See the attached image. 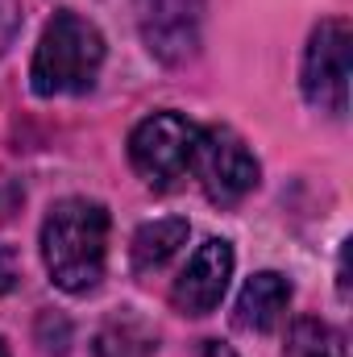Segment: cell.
I'll return each instance as SVG.
<instances>
[{"label":"cell","instance_id":"cell-1","mask_svg":"<svg viewBox=\"0 0 353 357\" xmlns=\"http://www.w3.org/2000/svg\"><path fill=\"white\" fill-rule=\"evenodd\" d=\"M104 258H108L104 204L84 195L59 199L42 225V262L50 270V282L71 295L96 291L104 278Z\"/></svg>","mask_w":353,"mask_h":357},{"label":"cell","instance_id":"cell-2","mask_svg":"<svg viewBox=\"0 0 353 357\" xmlns=\"http://www.w3.org/2000/svg\"><path fill=\"white\" fill-rule=\"evenodd\" d=\"M104 63V38L80 13H54L29 63V84L38 96H80L96 84Z\"/></svg>","mask_w":353,"mask_h":357},{"label":"cell","instance_id":"cell-3","mask_svg":"<svg viewBox=\"0 0 353 357\" xmlns=\"http://www.w3.org/2000/svg\"><path fill=\"white\" fill-rule=\"evenodd\" d=\"M195 142H200V129L179 116V112H154L146 116L133 137H129V162L133 171L142 175V183L150 187H171L175 178H183L191 171V158H195Z\"/></svg>","mask_w":353,"mask_h":357},{"label":"cell","instance_id":"cell-4","mask_svg":"<svg viewBox=\"0 0 353 357\" xmlns=\"http://www.w3.org/2000/svg\"><path fill=\"white\" fill-rule=\"evenodd\" d=\"M191 171L200 178L204 195H208L212 204H220V208L241 204V199L258 187V158H254L250 146H246L233 129H225V125L200 129Z\"/></svg>","mask_w":353,"mask_h":357},{"label":"cell","instance_id":"cell-5","mask_svg":"<svg viewBox=\"0 0 353 357\" xmlns=\"http://www.w3.org/2000/svg\"><path fill=\"white\" fill-rule=\"evenodd\" d=\"M350 21L329 17L312 29L303 50V96L329 116H345L350 108Z\"/></svg>","mask_w":353,"mask_h":357},{"label":"cell","instance_id":"cell-6","mask_svg":"<svg viewBox=\"0 0 353 357\" xmlns=\"http://www.w3.org/2000/svg\"><path fill=\"white\" fill-rule=\"evenodd\" d=\"M229 278H233V245L220 241V237H212V241H204L191 254L187 270L175 278L171 303H175L183 316H208L225 299Z\"/></svg>","mask_w":353,"mask_h":357},{"label":"cell","instance_id":"cell-7","mask_svg":"<svg viewBox=\"0 0 353 357\" xmlns=\"http://www.w3.org/2000/svg\"><path fill=\"white\" fill-rule=\"evenodd\" d=\"M200 29V0H142V33L154 54L187 59L195 50Z\"/></svg>","mask_w":353,"mask_h":357},{"label":"cell","instance_id":"cell-8","mask_svg":"<svg viewBox=\"0 0 353 357\" xmlns=\"http://www.w3.org/2000/svg\"><path fill=\"white\" fill-rule=\"evenodd\" d=\"M287 303H291V282L274 270L254 274L241 295H237V328L246 333H270L283 316H287Z\"/></svg>","mask_w":353,"mask_h":357},{"label":"cell","instance_id":"cell-9","mask_svg":"<svg viewBox=\"0 0 353 357\" xmlns=\"http://www.w3.org/2000/svg\"><path fill=\"white\" fill-rule=\"evenodd\" d=\"M183 241H187V220H179V216L142 225L137 237H133V274H154V270H163L179 254Z\"/></svg>","mask_w":353,"mask_h":357},{"label":"cell","instance_id":"cell-10","mask_svg":"<svg viewBox=\"0 0 353 357\" xmlns=\"http://www.w3.org/2000/svg\"><path fill=\"white\" fill-rule=\"evenodd\" d=\"M283 357H350L345 349V333L316 320V316H299L287 333Z\"/></svg>","mask_w":353,"mask_h":357},{"label":"cell","instance_id":"cell-11","mask_svg":"<svg viewBox=\"0 0 353 357\" xmlns=\"http://www.w3.org/2000/svg\"><path fill=\"white\" fill-rule=\"evenodd\" d=\"M96 354L100 357H146V354H154V333L146 324H137L133 316H121V320H112L96 337Z\"/></svg>","mask_w":353,"mask_h":357},{"label":"cell","instance_id":"cell-12","mask_svg":"<svg viewBox=\"0 0 353 357\" xmlns=\"http://www.w3.org/2000/svg\"><path fill=\"white\" fill-rule=\"evenodd\" d=\"M21 278V262H17V250L13 245H0V295H8Z\"/></svg>","mask_w":353,"mask_h":357},{"label":"cell","instance_id":"cell-13","mask_svg":"<svg viewBox=\"0 0 353 357\" xmlns=\"http://www.w3.org/2000/svg\"><path fill=\"white\" fill-rule=\"evenodd\" d=\"M17 25H21L17 0H0V54L8 50V42H13V33H17Z\"/></svg>","mask_w":353,"mask_h":357},{"label":"cell","instance_id":"cell-14","mask_svg":"<svg viewBox=\"0 0 353 357\" xmlns=\"http://www.w3.org/2000/svg\"><path fill=\"white\" fill-rule=\"evenodd\" d=\"M195 357H237V354H233V345H225V341H204Z\"/></svg>","mask_w":353,"mask_h":357},{"label":"cell","instance_id":"cell-15","mask_svg":"<svg viewBox=\"0 0 353 357\" xmlns=\"http://www.w3.org/2000/svg\"><path fill=\"white\" fill-rule=\"evenodd\" d=\"M0 357H8V345H4V337H0Z\"/></svg>","mask_w":353,"mask_h":357}]
</instances>
